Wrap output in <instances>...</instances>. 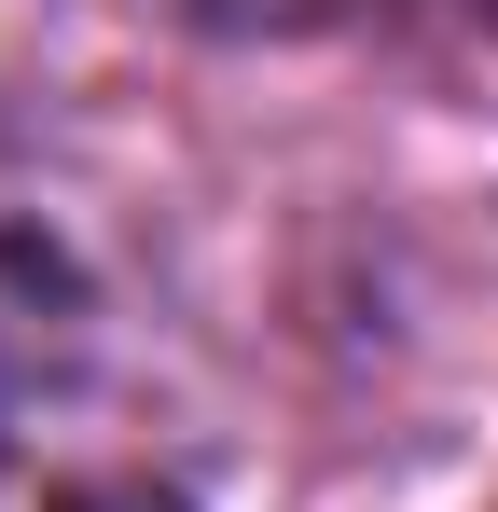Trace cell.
Returning a JSON list of instances; mask_svg holds the SVG:
<instances>
[{
    "label": "cell",
    "instance_id": "obj_1",
    "mask_svg": "<svg viewBox=\"0 0 498 512\" xmlns=\"http://www.w3.org/2000/svg\"><path fill=\"white\" fill-rule=\"evenodd\" d=\"M56 512H180L166 485H83V499H56Z\"/></svg>",
    "mask_w": 498,
    "mask_h": 512
}]
</instances>
